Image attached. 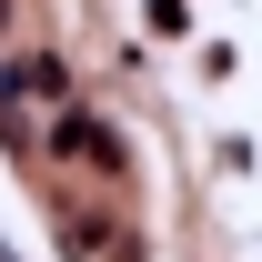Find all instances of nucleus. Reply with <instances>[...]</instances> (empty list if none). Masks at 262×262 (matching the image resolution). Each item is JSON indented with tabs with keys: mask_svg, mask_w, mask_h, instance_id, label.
<instances>
[{
	"mask_svg": "<svg viewBox=\"0 0 262 262\" xmlns=\"http://www.w3.org/2000/svg\"><path fill=\"white\" fill-rule=\"evenodd\" d=\"M61 162H81V171H121V131L111 121H91V111H61Z\"/></svg>",
	"mask_w": 262,
	"mask_h": 262,
	"instance_id": "1",
	"label": "nucleus"
},
{
	"mask_svg": "<svg viewBox=\"0 0 262 262\" xmlns=\"http://www.w3.org/2000/svg\"><path fill=\"white\" fill-rule=\"evenodd\" d=\"M20 91H31V101H61L71 81H61V61H20Z\"/></svg>",
	"mask_w": 262,
	"mask_h": 262,
	"instance_id": "2",
	"label": "nucleus"
}]
</instances>
